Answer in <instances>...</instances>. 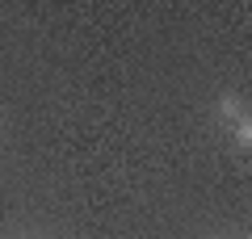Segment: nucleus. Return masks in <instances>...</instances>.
Wrapping results in <instances>:
<instances>
[{
	"mask_svg": "<svg viewBox=\"0 0 252 239\" xmlns=\"http://www.w3.org/2000/svg\"><path fill=\"white\" fill-rule=\"evenodd\" d=\"M235 147H244V151L252 147V122H248V118H240V122H235Z\"/></svg>",
	"mask_w": 252,
	"mask_h": 239,
	"instance_id": "1",
	"label": "nucleus"
},
{
	"mask_svg": "<svg viewBox=\"0 0 252 239\" xmlns=\"http://www.w3.org/2000/svg\"><path fill=\"white\" fill-rule=\"evenodd\" d=\"M219 109H223V118H235V122H240V101H235V97H223Z\"/></svg>",
	"mask_w": 252,
	"mask_h": 239,
	"instance_id": "2",
	"label": "nucleus"
}]
</instances>
